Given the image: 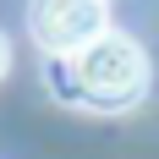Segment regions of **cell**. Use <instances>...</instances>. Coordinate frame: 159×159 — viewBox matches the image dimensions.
I'll return each mask as SVG.
<instances>
[{
    "mask_svg": "<svg viewBox=\"0 0 159 159\" xmlns=\"http://www.w3.org/2000/svg\"><path fill=\"white\" fill-rule=\"evenodd\" d=\"M49 88L66 104L132 110L148 93V55H143L137 39H126V33H115V28H99L71 55H49Z\"/></svg>",
    "mask_w": 159,
    "mask_h": 159,
    "instance_id": "cell-1",
    "label": "cell"
},
{
    "mask_svg": "<svg viewBox=\"0 0 159 159\" xmlns=\"http://www.w3.org/2000/svg\"><path fill=\"white\" fill-rule=\"evenodd\" d=\"M99 28H110L104 0H33V11H28V33L44 55H71Z\"/></svg>",
    "mask_w": 159,
    "mask_h": 159,
    "instance_id": "cell-2",
    "label": "cell"
},
{
    "mask_svg": "<svg viewBox=\"0 0 159 159\" xmlns=\"http://www.w3.org/2000/svg\"><path fill=\"white\" fill-rule=\"evenodd\" d=\"M6 71H11V39L0 33V77H6Z\"/></svg>",
    "mask_w": 159,
    "mask_h": 159,
    "instance_id": "cell-3",
    "label": "cell"
}]
</instances>
